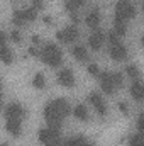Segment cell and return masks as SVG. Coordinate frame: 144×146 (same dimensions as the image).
Wrapping results in <instances>:
<instances>
[{
    "label": "cell",
    "mask_w": 144,
    "mask_h": 146,
    "mask_svg": "<svg viewBox=\"0 0 144 146\" xmlns=\"http://www.w3.org/2000/svg\"><path fill=\"white\" fill-rule=\"evenodd\" d=\"M41 61L46 63L48 66H59L63 61V53L54 42H46L41 49Z\"/></svg>",
    "instance_id": "cell-1"
},
{
    "label": "cell",
    "mask_w": 144,
    "mask_h": 146,
    "mask_svg": "<svg viewBox=\"0 0 144 146\" xmlns=\"http://www.w3.org/2000/svg\"><path fill=\"white\" fill-rule=\"evenodd\" d=\"M37 138H39V141L44 146H59L63 143L61 136H59V129H53V127H42V129H39Z\"/></svg>",
    "instance_id": "cell-2"
},
{
    "label": "cell",
    "mask_w": 144,
    "mask_h": 146,
    "mask_svg": "<svg viewBox=\"0 0 144 146\" xmlns=\"http://www.w3.org/2000/svg\"><path fill=\"white\" fill-rule=\"evenodd\" d=\"M136 17V9L129 0H119L115 3V19H122V21H129Z\"/></svg>",
    "instance_id": "cell-3"
},
{
    "label": "cell",
    "mask_w": 144,
    "mask_h": 146,
    "mask_svg": "<svg viewBox=\"0 0 144 146\" xmlns=\"http://www.w3.org/2000/svg\"><path fill=\"white\" fill-rule=\"evenodd\" d=\"M42 114H44V121L48 122V127H53V129H59L61 127V124H63V115H59L56 110L53 109V106L48 102L46 106H44V110H42Z\"/></svg>",
    "instance_id": "cell-4"
},
{
    "label": "cell",
    "mask_w": 144,
    "mask_h": 146,
    "mask_svg": "<svg viewBox=\"0 0 144 146\" xmlns=\"http://www.w3.org/2000/svg\"><path fill=\"white\" fill-rule=\"evenodd\" d=\"M78 37H80V31H78L76 26H68L63 31H58L56 33V39L59 42H63V44H71Z\"/></svg>",
    "instance_id": "cell-5"
},
{
    "label": "cell",
    "mask_w": 144,
    "mask_h": 146,
    "mask_svg": "<svg viewBox=\"0 0 144 146\" xmlns=\"http://www.w3.org/2000/svg\"><path fill=\"white\" fill-rule=\"evenodd\" d=\"M26 115H27L26 109L17 102H12L5 107V119H20L22 121Z\"/></svg>",
    "instance_id": "cell-6"
},
{
    "label": "cell",
    "mask_w": 144,
    "mask_h": 146,
    "mask_svg": "<svg viewBox=\"0 0 144 146\" xmlns=\"http://www.w3.org/2000/svg\"><path fill=\"white\" fill-rule=\"evenodd\" d=\"M105 39H107L105 31H102V29H95V31L90 34V37H88V46H90L93 51H98V49L104 46Z\"/></svg>",
    "instance_id": "cell-7"
},
{
    "label": "cell",
    "mask_w": 144,
    "mask_h": 146,
    "mask_svg": "<svg viewBox=\"0 0 144 146\" xmlns=\"http://www.w3.org/2000/svg\"><path fill=\"white\" fill-rule=\"evenodd\" d=\"M98 80H100V87H102V90L108 94V95H112L117 88H115V85H114V78H112V72H102L100 73V76H98Z\"/></svg>",
    "instance_id": "cell-8"
},
{
    "label": "cell",
    "mask_w": 144,
    "mask_h": 146,
    "mask_svg": "<svg viewBox=\"0 0 144 146\" xmlns=\"http://www.w3.org/2000/svg\"><path fill=\"white\" fill-rule=\"evenodd\" d=\"M88 100L92 102V106L95 107V112H97L100 117H104V115L107 114V106H105V102H104V99H102V95H100V94L92 92V94L88 95Z\"/></svg>",
    "instance_id": "cell-9"
},
{
    "label": "cell",
    "mask_w": 144,
    "mask_h": 146,
    "mask_svg": "<svg viewBox=\"0 0 144 146\" xmlns=\"http://www.w3.org/2000/svg\"><path fill=\"white\" fill-rule=\"evenodd\" d=\"M51 106H53V109L56 110L59 115H63V117H66L70 112H71V107H70V104H68V100L66 99H63V97H58V99H53L51 102H49Z\"/></svg>",
    "instance_id": "cell-10"
},
{
    "label": "cell",
    "mask_w": 144,
    "mask_h": 146,
    "mask_svg": "<svg viewBox=\"0 0 144 146\" xmlns=\"http://www.w3.org/2000/svg\"><path fill=\"white\" fill-rule=\"evenodd\" d=\"M56 80H58L59 85H63V87H66V88H73V87H75V75H73V72L70 68L61 70V72L58 73Z\"/></svg>",
    "instance_id": "cell-11"
},
{
    "label": "cell",
    "mask_w": 144,
    "mask_h": 146,
    "mask_svg": "<svg viewBox=\"0 0 144 146\" xmlns=\"http://www.w3.org/2000/svg\"><path fill=\"white\" fill-rule=\"evenodd\" d=\"M108 54H110V58H112V60H115V61H122V60H126V58H127L129 51H127V48H126L122 42H119V44L110 46Z\"/></svg>",
    "instance_id": "cell-12"
},
{
    "label": "cell",
    "mask_w": 144,
    "mask_h": 146,
    "mask_svg": "<svg viewBox=\"0 0 144 146\" xmlns=\"http://www.w3.org/2000/svg\"><path fill=\"white\" fill-rule=\"evenodd\" d=\"M85 24H87L88 27H92L93 31L98 29V26H100V10H98V9H92V10L87 14V17H85Z\"/></svg>",
    "instance_id": "cell-13"
},
{
    "label": "cell",
    "mask_w": 144,
    "mask_h": 146,
    "mask_svg": "<svg viewBox=\"0 0 144 146\" xmlns=\"http://www.w3.org/2000/svg\"><path fill=\"white\" fill-rule=\"evenodd\" d=\"M131 95H132V99H136L139 102H144V83L143 82H137V80L132 82V85H131Z\"/></svg>",
    "instance_id": "cell-14"
},
{
    "label": "cell",
    "mask_w": 144,
    "mask_h": 146,
    "mask_svg": "<svg viewBox=\"0 0 144 146\" xmlns=\"http://www.w3.org/2000/svg\"><path fill=\"white\" fill-rule=\"evenodd\" d=\"M20 122H22L20 119H7L5 121V127L14 138H17L20 134Z\"/></svg>",
    "instance_id": "cell-15"
},
{
    "label": "cell",
    "mask_w": 144,
    "mask_h": 146,
    "mask_svg": "<svg viewBox=\"0 0 144 146\" xmlns=\"http://www.w3.org/2000/svg\"><path fill=\"white\" fill-rule=\"evenodd\" d=\"M71 54L76 58V60H80V61L88 60V51H87V48H85V46H81V44L73 46V48H71Z\"/></svg>",
    "instance_id": "cell-16"
},
{
    "label": "cell",
    "mask_w": 144,
    "mask_h": 146,
    "mask_svg": "<svg viewBox=\"0 0 144 146\" xmlns=\"http://www.w3.org/2000/svg\"><path fill=\"white\" fill-rule=\"evenodd\" d=\"M12 24L17 26V27H22L27 24V19H26V12L24 10H14L12 14Z\"/></svg>",
    "instance_id": "cell-17"
},
{
    "label": "cell",
    "mask_w": 144,
    "mask_h": 146,
    "mask_svg": "<svg viewBox=\"0 0 144 146\" xmlns=\"http://www.w3.org/2000/svg\"><path fill=\"white\" fill-rule=\"evenodd\" d=\"M73 115H75L78 121H83V122H87L88 117H90V115H88V109H87L83 104H78V106L73 109Z\"/></svg>",
    "instance_id": "cell-18"
},
{
    "label": "cell",
    "mask_w": 144,
    "mask_h": 146,
    "mask_svg": "<svg viewBox=\"0 0 144 146\" xmlns=\"http://www.w3.org/2000/svg\"><path fill=\"white\" fill-rule=\"evenodd\" d=\"M85 3H87V0H65V10L70 12V14H73V12H76L80 7H83Z\"/></svg>",
    "instance_id": "cell-19"
},
{
    "label": "cell",
    "mask_w": 144,
    "mask_h": 146,
    "mask_svg": "<svg viewBox=\"0 0 144 146\" xmlns=\"http://www.w3.org/2000/svg\"><path fill=\"white\" fill-rule=\"evenodd\" d=\"M0 56H2V61H3L5 65H10V63L14 61V53H12V49H10L7 44H2Z\"/></svg>",
    "instance_id": "cell-20"
},
{
    "label": "cell",
    "mask_w": 144,
    "mask_h": 146,
    "mask_svg": "<svg viewBox=\"0 0 144 146\" xmlns=\"http://www.w3.org/2000/svg\"><path fill=\"white\" fill-rule=\"evenodd\" d=\"M85 143H87V138L85 136H73V138L65 139L59 146H83Z\"/></svg>",
    "instance_id": "cell-21"
},
{
    "label": "cell",
    "mask_w": 144,
    "mask_h": 146,
    "mask_svg": "<svg viewBox=\"0 0 144 146\" xmlns=\"http://www.w3.org/2000/svg\"><path fill=\"white\" fill-rule=\"evenodd\" d=\"M114 31H115L119 36H126V33H127L126 21H122V19H114Z\"/></svg>",
    "instance_id": "cell-22"
},
{
    "label": "cell",
    "mask_w": 144,
    "mask_h": 146,
    "mask_svg": "<svg viewBox=\"0 0 144 146\" xmlns=\"http://www.w3.org/2000/svg\"><path fill=\"white\" fill-rule=\"evenodd\" d=\"M32 87L37 90H42L46 87V80H44V75L42 73H36L34 78H32Z\"/></svg>",
    "instance_id": "cell-23"
},
{
    "label": "cell",
    "mask_w": 144,
    "mask_h": 146,
    "mask_svg": "<svg viewBox=\"0 0 144 146\" xmlns=\"http://www.w3.org/2000/svg\"><path fill=\"white\" fill-rule=\"evenodd\" d=\"M129 146H144V134L143 133L132 134L131 139H129Z\"/></svg>",
    "instance_id": "cell-24"
},
{
    "label": "cell",
    "mask_w": 144,
    "mask_h": 146,
    "mask_svg": "<svg viewBox=\"0 0 144 146\" xmlns=\"http://www.w3.org/2000/svg\"><path fill=\"white\" fill-rule=\"evenodd\" d=\"M124 72L127 73V75H129V76H131V78H134V80H136V78H137V76H139V68H137V66H136V65H127V66H126V70H124Z\"/></svg>",
    "instance_id": "cell-25"
},
{
    "label": "cell",
    "mask_w": 144,
    "mask_h": 146,
    "mask_svg": "<svg viewBox=\"0 0 144 146\" xmlns=\"http://www.w3.org/2000/svg\"><path fill=\"white\" fill-rule=\"evenodd\" d=\"M112 78H114V85H115V88H120L122 83H124V76H122V73L120 72H112Z\"/></svg>",
    "instance_id": "cell-26"
},
{
    "label": "cell",
    "mask_w": 144,
    "mask_h": 146,
    "mask_svg": "<svg viewBox=\"0 0 144 146\" xmlns=\"http://www.w3.org/2000/svg\"><path fill=\"white\" fill-rule=\"evenodd\" d=\"M24 12H26V19H27V22H31V21H36V19H37V10L34 9V7H29V9H26Z\"/></svg>",
    "instance_id": "cell-27"
},
{
    "label": "cell",
    "mask_w": 144,
    "mask_h": 146,
    "mask_svg": "<svg viewBox=\"0 0 144 146\" xmlns=\"http://www.w3.org/2000/svg\"><path fill=\"white\" fill-rule=\"evenodd\" d=\"M119 37H120V36H119V34H117L114 29H112V31H108L107 39H108V42H110L112 46H114V44H119Z\"/></svg>",
    "instance_id": "cell-28"
},
{
    "label": "cell",
    "mask_w": 144,
    "mask_h": 146,
    "mask_svg": "<svg viewBox=\"0 0 144 146\" xmlns=\"http://www.w3.org/2000/svg\"><path fill=\"white\" fill-rule=\"evenodd\" d=\"M87 70H88V73H90L92 76H100V73H102V72H100V68H98L95 63H90Z\"/></svg>",
    "instance_id": "cell-29"
},
{
    "label": "cell",
    "mask_w": 144,
    "mask_h": 146,
    "mask_svg": "<svg viewBox=\"0 0 144 146\" xmlns=\"http://www.w3.org/2000/svg\"><path fill=\"white\" fill-rule=\"evenodd\" d=\"M137 129H139V133L144 134V112H141V115L137 119Z\"/></svg>",
    "instance_id": "cell-30"
},
{
    "label": "cell",
    "mask_w": 144,
    "mask_h": 146,
    "mask_svg": "<svg viewBox=\"0 0 144 146\" xmlns=\"http://www.w3.org/2000/svg\"><path fill=\"white\" fill-rule=\"evenodd\" d=\"M10 37H12V41H14V42H17V44L22 41V36H20V33H19V31H12Z\"/></svg>",
    "instance_id": "cell-31"
},
{
    "label": "cell",
    "mask_w": 144,
    "mask_h": 146,
    "mask_svg": "<svg viewBox=\"0 0 144 146\" xmlns=\"http://www.w3.org/2000/svg\"><path fill=\"white\" fill-rule=\"evenodd\" d=\"M119 110H120L124 115H127V112H129V107H127V104H126V102H119Z\"/></svg>",
    "instance_id": "cell-32"
},
{
    "label": "cell",
    "mask_w": 144,
    "mask_h": 146,
    "mask_svg": "<svg viewBox=\"0 0 144 146\" xmlns=\"http://www.w3.org/2000/svg\"><path fill=\"white\" fill-rule=\"evenodd\" d=\"M31 3H32V7H34L36 10H41V9L44 7V2H42V0H32Z\"/></svg>",
    "instance_id": "cell-33"
},
{
    "label": "cell",
    "mask_w": 144,
    "mask_h": 146,
    "mask_svg": "<svg viewBox=\"0 0 144 146\" xmlns=\"http://www.w3.org/2000/svg\"><path fill=\"white\" fill-rule=\"evenodd\" d=\"M27 54H31V56H41V49H37V48H29V51H27Z\"/></svg>",
    "instance_id": "cell-34"
},
{
    "label": "cell",
    "mask_w": 144,
    "mask_h": 146,
    "mask_svg": "<svg viewBox=\"0 0 144 146\" xmlns=\"http://www.w3.org/2000/svg\"><path fill=\"white\" fill-rule=\"evenodd\" d=\"M71 21H73V26H76V24L80 22V17H78V14H76V12H73V14H71Z\"/></svg>",
    "instance_id": "cell-35"
},
{
    "label": "cell",
    "mask_w": 144,
    "mask_h": 146,
    "mask_svg": "<svg viewBox=\"0 0 144 146\" xmlns=\"http://www.w3.org/2000/svg\"><path fill=\"white\" fill-rule=\"evenodd\" d=\"M31 41H32V44H39L41 42V37L37 36V34H34V36L31 37Z\"/></svg>",
    "instance_id": "cell-36"
},
{
    "label": "cell",
    "mask_w": 144,
    "mask_h": 146,
    "mask_svg": "<svg viewBox=\"0 0 144 146\" xmlns=\"http://www.w3.org/2000/svg\"><path fill=\"white\" fill-rule=\"evenodd\" d=\"M42 21H44V24H48V26L53 22V21H51V15H44V17H42Z\"/></svg>",
    "instance_id": "cell-37"
},
{
    "label": "cell",
    "mask_w": 144,
    "mask_h": 146,
    "mask_svg": "<svg viewBox=\"0 0 144 146\" xmlns=\"http://www.w3.org/2000/svg\"><path fill=\"white\" fill-rule=\"evenodd\" d=\"M2 44H7V33H2Z\"/></svg>",
    "instance_id": "cell-38"
},
{
    "label": "cell",
    "mask_w": 144,
    "mask_h": 146,
    "mask_svg": "<svg viewBox=\"0 0 144 146\" xmlns=\"http://www.w3.org/2000/svg\"><path fill=\"white\" fill-rule=\"evenodd\" d=\"M141 42H143V46H144V34H143V37H141Z\"/></svg>",
    "instance_id": "cell-39"
},
{
    "label": "cell",
    "mask_w": 144,
    "mask_h": 146,
    "mask_svg": "<svg viewBox=\"0 0 144 146\" xmlns=\"http://www.w3.org/2000/svg\"><path fill=\"white\" fill-rule=\"evenodd\" d=\"M83 146H92V145H90V143H85V145H83Z\"/></svg>",
    "instance_id": "cell-40"
},
{
    "label": "cell",
    "mask_w": 144,
    "mask_h": 146,
    "mask_svg": "<svg viewBox=\"0 0 144 146\" xmlns=\"http://www.w3.org/2000/svg\"><path fill=\"white\" fill-rule=\"evenodd\" d=\"M143 12H144V0H143Z\"/></svg>",
    "instance_id": "cell-41"
},
{
    "label": "cell",
    "mask_w": 144,
    "mask_h": 146,
    "mask_svg": "<svg viewBox=\"0 0 144 146\" xmlns=\"http://www.w3.org/2000/svg\"><path fill=\"white\" fill-rule=\"evenodd\" d=\"M2 146H9V145H2Z\"/></svg>",
    "instance_id": "cell-42"
},
{
    "label": "cell",
    "mask_w": 144,
    "mask_h": 146,
    "mask_svg": "<svg viewBox=\"0 0 144 146\" xmlns=\"http://www.w3.org/2000/svg\"><path fill=\"white\" fill-rule=\"evenodd\" d=\"M12 2H14V0H12Z\"/></svg>",
    "instance_id": "cell-43"
}]
</instances>
